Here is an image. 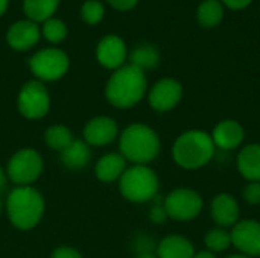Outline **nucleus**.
Wrapping results in <instances>:
<instances>
[{
    "label": "nucleus",
    "instance_id": "2eb2a0df",
    "mask_svg": "<svg viewBox=\"0 0 260 258\" xmlns=\"http://www.w3.org/2000/svg\"><path fill=\"white\" fill-rule=\"evenodd\" d=\"M210 135L215 143V148H219L222 151H233L242 144L245 138V131L238 120L227 119L219 122L213 128V132Z\"/></svg>",
    "mask_w": 260,
    "mask_h": 258
},
{
    "label": "nucleus",
    "instance_id": "bb28decb",
    "mask_svg": "<svg viewBox=\"0 0 260 258\" xmlns=\"http://www.w3.org/2000/svg\"><path fill=\"white\" fill-rule=\"evenodd\" d=\"M105 15V8L98 0H87L81 8V17L88 24H98Z\"/></svg>",
    "mask_w": 260,
    "mask_h": 258
},
{
    "label": "nucleus",
    "instance_id": "6ab92c4d",
    "mask_svg": "<svg viewBox=\"0 0 260 258\" xmlns=\"http://www.w3.org/2000/svg\"><path fill=\"white\" fill-rule=\"evenodd\" d=\"M126 170V160L122 154H107L99 158L94 167L96 176L104 182H113L120 179L123 172Z\"/></svg>",
    "mask_w": 260,
    "mask_h": 258
},
{
    "label": "nucleus",
    "instance_id": "f257e3e1",
    "mask_svg": "<svg viewBox=\"0 0 260 258\" xmlns=\"http://www.w3.org/2000/svg\"><path fill=\"white\" fill-rule=\"evenodd\" d=\"M148 88L145 71L128 64L114 70L105 85V97L116 108H131L137 105Z\"/></svg>",
    "mask_w": 260,
    "mask_h": 258
},
{
    "label": "nucleus",
    "instance_id": "f3484780",
    "mask_svg": "<svg viewBox=\"0 0 260 258\" xmlns=\"http://www.w3.org/2000/svg\"><path fill=\"white\" fill-rule=\"evenodd\" d=\"M238 170L248 182H260V144L253 143L241 149Z\"/></svg>",
    "mask_w": 260,
    "mask_h": 258
},
{
    "label": "nucleus",
    "instance_id": "7ed1b4c3",
    "mask_svg": "<svg viewBox=\"0 0 260 258\" xmlns=\"http://www.w3.org/2000/svg\"><path fill=\"white\" fill-rule=\"evenodd\" d=\"M120 154L134 164H148L160 152V138L157 132L143 123H133L123 129L119 140Z\"/></svg>",
    "mask_w": 260,
    "mask_h": 258
},
{
    "label": "nucleus",
    "instance_id": "9d476101",
    "mask_svg": "<svg viewBox=\"0 0 260 258\" xmlns=\"http://www.w3.org/2000/svg\"><path fill=\"white\" fill-rule=\"evenodd\" d=\"M183 97V85L174 78H163L154 84L148 94V102L157 113H166L175 108Z\"/></svg>",
    "mask_w": 260,
    "mask_h": 258
},
{
    "label": "nucleus",
    "instance_id": "393cba45",
    "mask_svg": "<svg viewBox=\"0 0 260 258\" xmlns=\"http://www.w3.org/2000/svg\"><path fill=\"white\" fill-rule=\"evenodd\" d=\"M204 243L207 246V251H210L213 254L224 252L232 246V236L229 231H225V228H215L206 234Z\"/></svg>",
    "mask_w": 260,
    "mask_h": 258
},
{
    "label": "nucleus",
    "instance_id": "4c0bfd02",
    "mask_svg": "<svg viewBox=\"0 0 260 258\" xmlns=\"http://www.w3.org/2000/svg\"><path fill=\"white\" fill-rule=\"evenodd\" d=\"M225 258H251V257H247V255H244V254H233V255H229V257Z\"/></svg>",
    "mask_w": 260,
    "mask_h": 258
},
{
    "label": "nucleus",
    "instance_id": "7c9ffc66",
    "mask_svg": "<svg viewBox=\"0 0 260 258\" xmlns=\"http://www.w3.org/2000/svg\"><path fill=\"white\" fill-rule=\"evenodd\" d=\"M50 258H82V255L73 249V248H69V246H59L53 251L52 257Z\"/></svg>",
    "mask_w": 260,
    "mask_h": 258
},
{
    "label": "nucleus",
    "instance_id": "1a4fd4ad",
    "mask_svg": "<svg viewBox=\"0 0 260 258\" xmlns=\"http://www.w3.org/2000/svg\"><path fill=\"white\" fill-rule=\"evenodd\" d=\"M18 111L26 119H41L49 113L50 96L41 81L26 82L18 93Z\"/></svg>",
    "mask_w": 260,
    "mask_h": 258
},
{
    "label": "nucleus",
    "instance_id": "0eeeda50",
    "mask_svg": "<svg viewBox=\"0 0 260 258\" xmlns=\"http://www.w3.org/2000/svg\"><path fill=\"white\" fill-rule=\"evenodd\" d=\"M43 172V158L34 149H21L15 152L6 167L8 178L18 186H29L40 178Z\"/></svg>",
    "mask_w": 260,
    "mask_h": 258
},
{
    "label": "nucleus",
    "instance_id": "a211bd4d",
    "mask_svg": "<svg viewBox=\"0 0 260 258\" xmlns=\"http://www.w3.org/2000/svg\"><path fill=\"white\" fill-rule=\"evenodd\" d=\"M158 258H193V243L183 236H168L157 245Z\"/></svg>",
    "mask_w": 260,
    "mask_h": 258
},
{
    "label": "nucleus",
    "instance_id": "6e6552de",
    "mask_svg": "<svg viewBox=\"0 0 260 258\" xmlns=\"http://www.w3.org/2000/svg\"><path fill=\"white\" fill-rule=\"evenodd\" d=\"M69 56L61 49H43L29 59L30 71L40 81H56L69 70Z\"/></svg>",
    "mask_w": 260,
    "mask_h": 258
},
{
    "label": "nucleus",
    "instance_id": "9b49d317",
    "mask_svg": "<svg viewBox=\"0 0 260 258\" xmlns=\"http://www.w3.org/2000/svg\"><path fill=\"white\" fill-rule=\"evenodd\" d=\"M232 245L247 257H260V222L247 219L238 222L230 231Z\"/></svg>",
    "mask_w": 260,
    "mask_h": 258
},
{
    "label": "nucleus",
    "instance_id": "ddd939ff",
    "mask_svg": "<svg viewBox=\"0 0 260 258\" xmlns=\"http://www.w3.org/2000/svg\"><path fill=\"white\" fill-rule=\"evenodd\" d=\"M117 132H119V128L114 119L99 116V117L91 119L85 125L82 135H84V141L88 146H105L114 141V138L117 137Z\"/></svg>",
    "mask_w": 260,
    "mask_h": 258
},
{
    "label": "nucleus",
    "instance_id": "2f4dec72",
    "mask_svg": "<svg viewBox=\"0 0 260 258\" xmlns=\"http://www.w3.org/2000/svg\"><path fill=\"white\" fill-rule=\"evenodd\" d=\"M107 2L117 11H129L136 8V5L139 3V0H107Z\"/></svg>",
    "mask_w": 260,
    "mask_h": 258
},
{
    "label": "nucleus",
    "instance_id": "c756f323",
    "mask_svg": "<svg viewBox=\"0 0 260 258\" xmlns=\"http://www.w3.org/2000/svg\"><path fill=\"white\" fill-rule=\"evenodd\" d=\"M244 199L251 205L260 204V182H250L244 189Z\"/></svg>",
    "mask_w": 260,
    "mask_h": 258
},
{
    "label": "nucleus",
    "instance_id": "aec40b11",
    "mask_svg": "<svg viewBox=\"0 0 260 258\" xmlns=\"http://www.w3.org/2000/svg\"><path fill=\"white\" fill-rule=\"evenodd\" d=\"M91 160V151L90 146L84 140H73L62 152H61V161L67 169L79 170L85 167Z\"/></svg>",
    "mask_w": 260,
    "mask_h": 258
},
{
    "label": "nucleus",
    "instance_id": "c85d7f7f",
    "mask_svg": "<svg viewBox=\"0 0 260 258\" xmlns=\"http://www.w3.org/2000/svg\"><path fill=\"white\" fill-rule=\"evenodd\" d=\"M134 249H136V252H137V255H139V254H151V252H154V249H157V248H155V243H154V240H152L151 237L140 236V237H137L136 242H134Z\"/></svg>",
    "mask_w": 260,
    "mask_h": 258
},
{
    "label": "nucleus",
    "instance_id": "4be33fe9",
    "mask_svg": "<svg viewBox=\"0 0 260 258\" xmlns=\"http://www.w3.org/2000/svg\"><path fill=\"white\" fill-rule=\"evenodd\" d=\"M58 5L59 0H23V11L30 21L44 23L52 18Z\"/></svg>",
    "mask_w": 260,
    "mask_h": 258
},
{
    "label": "nucleus",
    "instance_id": "473e14b6",
    "mask_svg": "<svg viewBox=\"0 0 260 258\" xmlns=\"http://www.w3.org/2000/svg\"><path fill=\"white\" fill-rule=\"evenodd\" d=\"M221 2L225 8L232 11H242L253 3V0H221Z\"/></svg>",
    "mask_w": 260,
    "mask_h": 258
},
{
    "label": "nucleus",
    "instance_id": "39448f33",
    "mask_svg": "<svg viewBox=\"0 0 260 258\" xmlns=\"http://www.w3.org/2000/svg\"><path fill=\"white\" fill-rule=\"evenodd\" d=\"M158 176L145 164H134L126 169L119 181L120 193L131 202H148L158 195Z\"/></svg>",
    "mask_w": 260,
    "mask_h": 258
},
{
    "label": "nucleus",
    "instance_id": "cd10ccee",
    "mask_svg": "<svg viewBox=\"0 0 260 258\" xmlns=\"http://www.w3.org/2000/svg\"><path fill=\"white\" fill-rule=\"evenodd\" d=\"M152 207L149 210V219L154 222V224H165L169 216L166 213V208H165V198H160V195H157L154 199H152Z\"/></svg>",
    "mask_w": 260,
    "mask_h": 258
},
{
    "label": "nucleus",
    "instance_id": "a878e982",
    "mask_svg": "<svg viewBox=\"0 0 260 258\" xmlns=\"http://www.w3.org/2000/svg\"><path fill=\"white\" fill-rule=\"evenodd\" d=\"M41 33L50 43H61L67 36V26L59 18H49L43 23Z\"/></svg>",
    "mask_w": 260,
    "mask_h": 258
},
{
    "label": "nucleus",
    "instance_id": "20e7f679",
    "mask_svg": "<svg viewBox=\"0 0 260 258\" xmlns=\"http://www.w3.org/2000/svg\"><path fill=\"white\" fill-rule=\"evenodd\" d=\"M6 211L11 224L18 230H30L43 217L44 199L30 186H18L6 199Z\"/></svg>",
    "mask_w": 260,
    "mask_h": 258
},
{
    "label": "nucleus",
    "instance_id": "5701e85b",
    "mask_svg": "<svg viewBox=\"0 0 260 258\" xmlns=\"http://www.w3.org/2000/svg\"><path fill=\"white\" fill-rule=\"evenodd\" d=\"M160 62V52L151 44H142L129 53V64L142 71L152 70Z\"/></svg>",
    "mask_w": 260,
    "mask_h": 258
},
{
    "label": "nucleus",
    "instance_id": "58836bf2",
    "mask_svg": "<svg viewBox=\"0 0 260 258\" xmlns=\"http://www.w3.org/2000/svg\"><path fill=\"white\" fill-rule=\"evenodd\" d=\"M0 211H2V201H0Z\"/></svg>",
    "mask_w": 260,
    "mask_h": 258
},
{
    "label": "nucleus",
    "instance_id": "f704fd0d",
    "mask_svg": "<svg viewBox=\"0 0 260 258\" xmlns=\"http://www.w3.org/2000/svg\"><path fill=\"white\" fill-rule=\"evenodd\" d=\"M6 179H8V175H6V172L0 167V190L6 186Z\"/></svg>",
    "mask_w": 260,
    "mask_h": 258
},
{
    "label": "nucleus",
    "instance_id": "e433bc0d",
    "mask_svg": "<svg viewBox=\"0 0 260 258\" xmlns=\"http://www.w3.org/2000/svg\"><path fill=\"white\" fill-rule=\"evenodd\" d=\"M136 258H158L154 252H151V254H139Z\"/></svg>",
    "mask_w": 260,
    "mask_h": 258
},
{
    "label": "nucleus",
    "instance_id": "423d86ee",
    "mask_svg": "<svg viewBox=\"0 0 260 258\" xmlns=\"http://www.w3.org/2000/svg\"><path fill=\"white\" fill-rule=\"evenodd\" d=\"M204 202L198 192L192 189H175L165 198V208L171 219L189 222L200 216Z\"/></svg>",
    "mask_w": 260,
    "mask_h": 258
},
{
    "label": "nucleus",
    "instance_id": "412c9836",
    "mask_svg": "<svg viewBox=\"0 0 260 258\" xmlns=\"http://www.w3.org/2000/svg\"><path fill=\"white\" fill-rule=\"evenodd\" d=\"M225 6L221 0H203L197 8V21L206 29H212L221 24L224 20Z\"/></svg>",
    "mask_w": 260,
    "mask_h": 258
},
{
    "label": "nucleus",
    "instance_id": "b1692460",
    "mask_svg": "<svg viewBox=\"0 0 260 258\" xmlns=\"http://www.w3.org/2000/svg\"><path fill=\"white\" fill-rule=\"evenodd\" d=\"M73 134L72 131L64 126V125H53L46 129L44 132V141L46 144L58 152H62L72 141H73Z\"/></svg>",
    "mask_w": 260,
    "mask_h": 258
},
{
    "label": "nucleus",
    "instance_id": "72a5a7b5",
    "mask_svg": "<svg viewBox=\"0 0 260 258\" xmlns=\"http://www.w3.org/2000/svg\"><path fill=\"white\" fill-rule=\"evenodd\" d=\"M193 258H216L213 252L210 251H200V252H195Z\"/></svg>",
    "mask_w": 260,
    "mask_h": 258
},
{
    "label": "nucleus",
    "instance_id": "f03ea898",
    "mask_svg": "<svg viewBox=\"0 0 260 258\" xmlns=\"http://www.w3.org/2000/svg\"><path fill=\"white\" fill-rule=\"evenodd\" d=\"M215 149L210 134L200 129H190L175 140L172 146V158L180 167L197 170L213 160Z\"/></svg>",
    "mask_w": 260,
    "mask_h": 258
},
{
    "label": "nucleus",
    "instance_id": "c9c22d12",
    "mask_svg": "<svg viewBox=\"0 0 260 258\" xmlns=\"http://www.w3.org/2000/svg\"><path fill=\"white\" fill-rule=\"evenodd\" d=\"M6 8H8V0H0V15L5 14Z\"/></svg>",
    "mask_w": 260,
    "mask_h": 258
},
{
    "label": "nucleus",
    "instance_id": "f8f14e48",
    "mask_svg": "<svg viewBox=\"0 0 260 258\" xmlns=\"http://www.w3.org/2000/svg\"><path fill=\"white\" fill-rule=\"evenodd\" d=\"M126 44L117 35H107L104 36L96 49V58L101 65L105 68L117 70L123 65L126 59Z\"/></svg>",
    "mask_w": 260,
    "mask_h": 258
},
{
    "label": "nucleus",
    "instance_id": "4468645a",
    "mask_svg": "<svg viewBox=\"0 0 260 258\" xmlns=\"http://www.w3.org/2000/svg\"><path fill=\"white\" fill-rule=\"evenodd\" d=\"M41 30L37 23L30 20H21L14 23L6 33L8 44L15 50H29L40 40Z\"/></svg>",
    "mask_w": 260,
    "mask_h": 258
},
{
    "label": "nucleus",
    "instance_id": "dca6fc26",
    "mask_svg": "<svg viewBox=\"0 0 260 258\" xmlns=\"http://www.w3.org/2000/svg\"><path fill=\"white\" fill-rule=\"evenodd\" d=\"M210 214L221 228L235 227L239 220L238 201L230 193H219L210 204Z\"/></svg>",
    "mask_w": 260,
    "mask_h": 258
}]
</instances>
